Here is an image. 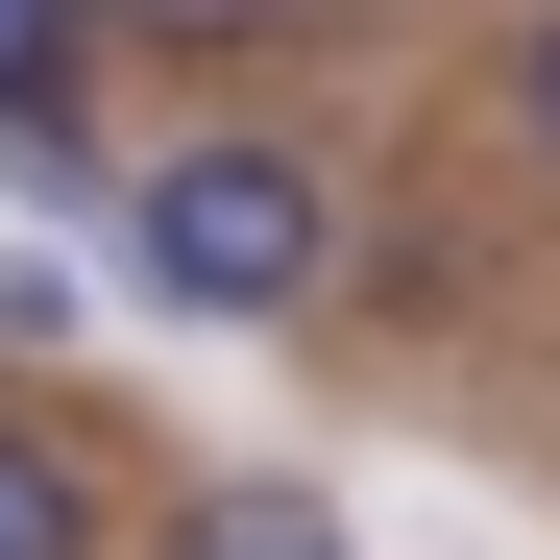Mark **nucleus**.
Masks as SVG:
<instances>
[{
    "label": "nucleus",
    "instance_id": "obj_1",
    "mask_svg": "<svg viewBox=\"0 0 560 560\" xmlns=\"http://www.w3.org/2000/svg\"><path fill=\"white\" fill-rule=\"evenodd\" d=\"M122 268H147V293L171 317H317V268H341V196H317V171L293 147H171L147 171V196H122Z\"/></svg>",
    "mask_w": 560,
    "mask_h": 560
},
{
    "label": "nucleus",
    "instance_id": "obj_2",
    "mask_svg": "<svg viewBox=\"0 0 560 560\" xmlns=\"http://www.w3.org/2000/svg\"><path fill=\"white\" fill-rule=\"evenodd\" d=\"M171 560H341V512H317V488H268V463H244V488H196V512H171Z\"/></svg>",
    "mask_w": 560,
    "mask_h": 560
},
{
    "label": "nucleus",
    "instance_id": "obj_3",
    "mask_svg": "<svg viewBox=\"0 0 560 560\" xmlns=\"http://www.w3.org/2000/svg\"><path fill=\"white\" fill-rule=\"evenodd\" d=\"M0 560H98V488H73L25 415H0Z\"/></svg>",
    "mask_w": 560,
    "mask_h": 560
},
{
    "label": "nucleus",
    "instance_id": "obj_4",
    "mask_svg": "<svg viewBox=\"0 0 560 560\" xmlns=\"http://www.w3.org/2000/svg\"><path fill=\"white\" fill-rule=\"evenodd\" d=\"M73 25H147V49H244L268 0H73Z\"/></svg>",
    "mask_w": 560,
    "mask_h": 560
},
{
    "label": "nucleus",
    "instance_id": "obj_5",
    "mask_svg": "<svg viewBox=\"0 0 560 560\" xmlns=\"http://www.w3.org/2000/svg\"><path fill=\"white\" fill-rule=\"evenodd\" d=\"M0 341H73V268H25V244H0Z\"/></svg>",
    "mask_w": 560,
    "mask_h": 560
},
{
    "label": "nucleus",
    "instance_id": "obj_6",
    "mask_svg": "<svg viewBox=\"0 0 560 560\" xmlns=\"http://www.w3.org/2000/svg\"><path fill=\"white\" fill-rule=\"evenodd\" d=\"M512 122H536V171H560V0H536V49H512Z\"/></svg>",
    "mask_w": 560,
    "mask_h": 560
}]
</instances>
